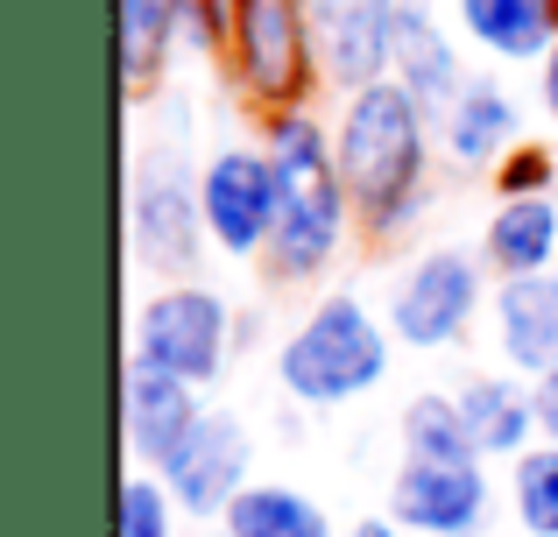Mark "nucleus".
Segmentation results:
<instances>
[{
	"label": "nucleus",
	"mask_w": 558,
	"mask_h": 537,
	"mask_svg": "<svg viewBox=\"0 0 558 537\" xmlns=\"http://www.w3.org/2000/svg\"><path fill=\"white\" fill-rule=\"evenodd\" d=\"M219 71L233 78L241 107H255V113L312 107V93L326 85L312 0H241V14H233V50H227Z\"/></svg>",
	"instance_id": "nucleus-4"
},
{
	"label": "nucleus",
	"mask_w": 558,
	"mask_h": 537,
	"mask_svg": "<svg viewBox=\"0 0 558 537\" xmlns=\"http://www.w3.org/2000/svg\"><path fill=\"white\" fill-rule=\"evenodd\" d=\"M523 142V107L509 99V85L495 78H474L446 113H438V156L466 178H495L509 149Z\"/></svg>",
	"instance_id": "nucleus-13"
},
{
	"label": "nucleus",
	"mask_w": 558,
	"mask_h": 537,
	"mask_svg": "<svg viewBox=\"0 0 558 537\" xmlns=\"http://www.w3.org/2000/svg\"><path fill=\"white\" fill-rule=\"evenodd\" d=\"M381 516H396L410 537H481L495 516V481L488 467H417V460H403Z\"/></svg>",
	"instance_id": "nucleus-10"
},
{
	"label": "nucleus",
	"mask_w": 558,
	"mask_h": 537,
	"mask_svg": "<svg viewBox=\"0 0 558 537\" xmlns=\"http://www.w3.org/2000/svg\"><path fill=\"white\" fill-rule=\"evenodd\" d=\"M227 537H332V516L318 510L304 488H283V481H255L241 488L227 516H219Z\"/></svg>",
	"instance_id": "nucleus-21"
},
{
	"label": "nucleus",
	"mask_w": 558,
	"mask_h": 537,
	"mask_svg": "<svg viewBox=\"0 0 558 537\" xmlns=\"http://www.w3.org/2000/svg\"><path fill=\"white\" fill-rule=\"evenodd\" d=\"M481 263L495 269V283L545 276L558 263V198H495L481 227Z\"/></svg>",
	"instance_id": "nucleus-19"
},
{
	"label": "nucleus",
	"mask_w": 558,
	"mask_h": 537,
	"mask_svg": "<svg viewBox=\"0 0 558 537\" xmlns=\"http://www.w3.org/2000/svg\"><path fill=\"white\" fill-rule=\"evenodd\" d=\"M255 142L269 149L276 184H283V212H276V241L262 255V269H269V283L304 290L340 263L347 241H361L354 192H347L340 156H332V121H318L312 107L262 113Z\"/></svg>",
	"instance_id": "nucleus-2"
},
{
	"label": "nucleus",
	"mask_w": 558,
	"mask_h": 537,
	"mask_svg": "<svg viewBox=\"0 0 558 537\" xmlns=\"http://www.w3.org/2000/svg\"><path fill=\"white\" fill-rule=\"evenodd\" d=\"M537 107H545V121L558 127V42L545 50V64H537Z\"/></svg>",
	"instance_id": "nucleus-27"
},
{
	"label": "nucleus",
	"mask_w": 558,
	"mask_h": 537,
	"mask_svg": "<svg viewBox=\"0 0 558 537\" xmlns=\"http://www.w3.org/2000/svg\"><path fill=\"white\" fill-rule=\"evenodd\" d=\"M233 304L219 297L213 283L184 276V283H163L135 304V326H128V361L156 375H178L191 389H213L227 375V361L241 354L233 346Z\"/></svg>",
	"instance_id": "nucleus-5"
},
{
	"label": "nucleus",
	"mask_w": 558,
	"mask_h": 537,
	"mask_svg": "<svg viewBox=\"0 0 558 537\" xmlns=\"http://www.w3.org/2000/svg\"><path fill=\"white\" fill-rule=\"evenodd\" d=\"M531 389H537V425H545V439H558V368H545Z\"/></svg>",
	"instance_id": "nucleus-26"
},
{
	"label": "nucleus",
	"mask_w": 558,
	"mask_h": 537,
	"mask_svg": "<svg viewBox=\"0 0 558 537\" xmlns=\"http://www.w3.org/2000/svg\"><path fill=\"white\" fill-rule=\"evenodd\" d=\"M213 537H227V530H213Z\"/></svg>",
	"instance_id": "nucleus-30"
},
{
	"label": "nucleus",
	"mask_w": 558,
	"mask_h": 537,
	"mask_svg": "<svg viewBox=\"0 0 558 537\" xmlns=\"http://www.w3.org/2000/svg\"><path fill=\"white\" fill-rule=\"evenodd\" d=\"M389 354H396L389 318H375L354 290H332L276 346V382L298 411H340V403H361L389 382Z\"/></svg>",
	"instance_id": "nucleus-3"
},
{
	"label": "nucleus",
	"mask_w": 558,
	"mask_h": 537,
	"mask_svg": "<svg viewBox=\"0 0 558 537\" xmlns=\"http://www.w3.org/2000/svg\"><path fill=\"white\" fill-rule=\"evenodd\" d=\"M255 340H262V318L241 312V318H233V346H255Z\"/></svg>",
	"instance_id": "nucleus-29"
},
{
	"label": "nucleus",
	"mask_w": 558,
	"mask_h": 537,
	"mask_svg": "<svg viewBox=\"0 0 558 537\" xmlns=\"http://www.w3.org/2000/svg\"><path fill=\"white\" fill-rule=\"evenodd\" d=\"M184 8L191 0H113V64L128 93H156L163 71L184 57Z\"/></svg>",
	"instance_id": "nucleus-17"
},
{
	"label": "nucleus",
	"mask_w": 558,
	"mask_h": 537,
	"mask_svg": "<svg viewBox=\"0 0 558 537\" xmlns=\"http://www.w3.org/2000/svg\"><path fill=\"white\" fill-rule=\"evenodd\" d=\"M389 78L403 85L432 121L474 85L466 64H460V50H452V36H446V22L432 14V0H403V14H396V71Z\"/></svg>",
	"instance_id": "nucleus-15"
},
{
	"label": "nucleus",
	"mask_w": 558,
	"mask_h": 537,
	"mask_svg": "<svg viewBox=\"0 0 558 537\" xmlns=\"http://www.w3.org/2000/svg\"><path fill=\"white\" fill-rule=\"evenodd\" d=\"M396 446H403V460H417V467H488L452 389H424V396H410L403 417H396Z\"/></svg>",
	"instance_id": "nucleus-20"
},
{
	"label": "nucleus",
	"mask_w": 558,
	"mask_h": 537,
	"mask_svg": "<svg viewBox=\"0 0 558 537\" xmlns=\"http://www.w3.org/2000/svg\"><path fill=\"white\" fill-rule=\"evenodd\" d=\"M509 510H517L523 537H558V439H537L509 467Z\"/></svg>",
	"instance_id": "nucleus-22"
},
{
	"label": "nucleus",
	"mask_w": 558,
	"mask_h": 537,
	"mask_svg": "<svg viewBox=\"0 0 558 537\" xmlns=\"http://www.w3.org/2000/svg\"><path fill=\"white\" fill-rule=\"evenodd\" d=\"M396 14H403V0H312L318 64L340 99L396 71Z\"/></svg>",
	"instance_id": "nucleus-11"
},
{
	"label": "nucleus",
	"mask_w": 558,
	"mask_h": 537,
	"mask_svg": "<svg viewBox=\"0 0 558 537\" xmlns=\"http://www.w3.org/2000/svg\"><path fill=\"white\" fill-rule=\"evenodd\" d=\"M198 206L205 234L227 263H262L276 241V212H283V184L262 142H219L198 163Z\"/></svg>",
	"instance_id": "nucleus-8"
},
{
	"label": "nucleus",
	"mask_w": 558,
	"mask_h": 537,
	"mask_svg": "<svg viewBox=\"0 0 558 537\" xmlns=\"http://www.w3.org/2000/svg\"><path fill=\"white\" fill-rule=\"evenodd\" d=\"M347 537H410V530L396 524V516H361V524L347 530Z\"/></svg>",
	"instance_id": "nucleus-28"
},
{
	"label": "nucleus",
	"mask_w": 558,
	"mask_h": 537,
	"mask_svg": "<svg viewBox=\"0 0 558 537\" xmlns=\"http://www.w3.org/2000/svg\"><path fill=\"white\" fill-rule=\"evenodd\" d=\"M495 198H551L558 184V156L545 149V142H517V149L495 163Z\"/></svg>",
	"instance_id": "nucleus-24"
},
{
	"label": "nucleus",
	"mask_w": 558,
	"mask_h": 537,
	"mask_svg": "<svg viewBox=\"0 0 558 537\" xmlns=\"http://www.w3.org/2000/svg\"><path fill=\"white\" fill-rule=\"evenodd\" d=\"M233 14H241V0H191V8H184V57H198V64H227Z\"/></svg>",
	"instance_id": "nucleus-25"
},
{
	"label": "nucleus",
	"mask_w": 558,
	"mask_h": 537,
	"mask_svg": "<svg viewBox=\"0 0 558 537\" xmlns=\"http://www.w3.org/2000/svg\"><path fill=\"white\" fill-rule=\"evenodd\" d=\"M332 156H340V178L354 192L361 241L368 248H396V241H410L424 227L432 163H438V121L396 78L361 85V93L340 99Z\"/></svg>",
	"instance_id": "nucleus-1"
},
{
	"label": "nucleus",
	"mask_w": 558,
	"mask_h": 537,
	"mask_svg": "<svg viewBox=\"0 0 558 537\" xmlns=\"http://www.w3.org/2000/svg\"><path fill=\"white\" fill-rule=\"evenodd\" d=\"M488 326H495V346H502V361L517 375L537 382L545 368H558V269L495 283Z\"/></svg>",
	"instance_id": "nucleus-14"
},
{
	"label": "nucleus",
	"mask_w": 558,
	"mask_h": 537,
	"mask_svg": "<svg viewBox=\"0 0 558 537\" xmlns=\"http://www.w3.org/2000/svg\"><path fill=\"white\" fill-rule=\"evenodd\" d=\"M149 474L170 488V502H178L184 516L219 524V516L241 502V488H255V446H247V425L233 411H205Z\"/></svg>",
	"instance_id": "nucleus-9"
},
{
	"label": "nucleus",
	"mask_w": 558,
	"mask_h": 537,
	"mask_svg": "<svg viewBox=\"0 0 558 537\" xmlns=\"http://www.w3.org/2000/svg\"><path fill=\"white\" fill-rule=\"evenodd\" d=\"M198 396L205 389L178 382V375H156V368H142V361H128L121 368V446H128V460H135V467H156V460L205 417Z\"/></svg>",
	"instance_id": "nucleus-12"
},
{
	"label": "nucleus",
	"mask_w": 558,
	"mask_h": 537,
	"mask_svg": "<svg viewBox=\"0 0 558 537\" xmlns=\"http://www.w3.org/2000/svg\"><path fill=\"white\" fill-rule=\"evenodd\" d=\"M452 14L488 64H545L558 42V0H452Z\"/></svg>",
	"instance_id": "nucleus-18"
},
{
	"label": "nucleus",
	"mask_w": 558,
	"mask_h": 537,
	"mask_svg": "<svg viewBox=\"0 0 558 537\" xmlns=\"http://www.w3.org/2000/svg\"><path fill=\"white\" fill-rule=\"evenodd\" d=\"M128 248L163 283H184L198 269V255L213 248L198 206V170H184L178 149H142V163L128 170Z\"/></svg>",
	"instance_id": "nucleus-7"
},
{
	"label": "nucleus",
	"mask_w": 558,
	"mask_h": 537,
	"mask_svg": "<svg viewBox=\"0 0 558 537\" xmlns=\"http://www.w3.org/2000/svg\"><path fill=\"white\" fill-rule=\"evenodd\" d=\"M452 396H460V411H466V431H474L481 460H509V467H517V460L545 439L531 375H466Z\"/></svg>",
	"instance_id": "nucleus-16"
},
{
	"label": "nucleus",
	"mask_w": 558,
	"mask_h": 537,
	"mask_svg": "<svg viewBox=\"0 0 558 537\" xmlns=\"http://www.w3.org/2000/svg\"><path fill=\"white\" fill-rule=\"evenodd\" d=\"M488 263L466 248H424L417 263L389 283V332L396 346H410V354H446V346H460L466 332H474V318H488L495 290H488Z\"/></svg>",
	"instance_id": "nucleus-6"
},
{
	"label": "nucleus",
	"mask_w": 558,
	"mask_h": 537,
	"mask_svg": "<svg viewBox=\"0 0 558 537\" xmlns=\"http://www.w3.org/2000/svg\"><path fill=\"white\" fill-rule=\"evenodd\" d=\"M178 502L170 488L156 481L149 467H128L121 474V496H113V537H178Z\"/></svg>",
	"instance_id": "nucleus-23"
}]
</instances>
